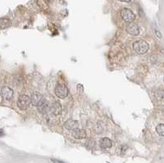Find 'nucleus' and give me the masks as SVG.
<instances>
[{"label":"nucleus","instance_id":"ddd939ff","mask_svg":"<svg viewBox=\"0 0 164 163\" xmlns=\"http://www.w3.org/2000/svg\"><path fill=\"white\" fill-rule=\"evenodd\" d=\"M11 21L8 18H0V30H4L7 29L8 27L10 26Z\"/></svg>","mask_w":164,"mask_h":163},{"label":"nucleus","instance_id":"9b49d317","mask_svg":"<svg viewBox=\"0 0 164 163\" xmlns=\"http://www.w3.org/2000/svg\"><path fill=\"white\" fill-rule=\"evenodd\" d=\"M78 126H79V122L77 121H75V120H72V119H68L64 123V127L69 130H72L76 128H78Z\"/></svg>","mask_w":164,"mask_h":163},{"label":"nucleus","instance_id":"2eb2a0df","mask_svg":"<svg viewBox=\"0 0 164 163\" xmlns=\"http://www.w3.org/2000/svg\"><path fill=\"white\" fill-rule=\"evenodd\" d=\"M155 34H156V36L158 37V38H159V39L162 38V34H161V33L158 31L155 30Z\"/></svg>","mask_w":164,"mask_h":163},{"label":"nucleus","instance_id":"0eeeda50","mask_svg":"<svg viewBox=\"0 0 164 163\" xmlns=\"http://www.w3.org/2000/svg\"><path fill=\"white\" fill-rule=\"evenodd\" d=\"M1 96L5 100H10L13 96V90L11 88L7 87V86L3 87L1 89Z\"/></svg>","mask_w":164,"mask_h":163},{"label":"nucleus","instance_id":"423d86ee","mask_svg":"<svg viewBox=\"0 0 164 163\" xmlns=\"http://www.w3.org/2000/svg\"><path fill=\"white\" fill-rule=\"evenodd\" d=\"M45 99L44 98L42 94H40L39 93H34L31 95V104L34 107H38L39 104H41Z\"/></svg>","mask_w":164,"mask_h":163},{"label":"nucleus","instance_id":"f3484780","mask_svg":"<svg viewBox=\"0 0 164 163\" xmlns=\"http://www.w3.org/2000/svg\"><path fill=\"white\" fill-rule=\"evenodd\" d=\"M121 2H124V3H130V0H119Z\"/></svg>","mask_w":164,"mask_h":163},{"label":"nucleus","instance_id":"f257e3e1","mask_svg":"<svg viewBox=\"0 0 164 163\" xmlns=\"http://www.w3.org/2000/svg\"><path fill=\"white\" fill-rule=\"evenodd\" d=\"M149 44L145 40H137L133 43V49L138 54H145L149 50Z\"/></svg>","mask_w":164,"mask_h":163},{"label":"nucleus","instance_id":"a211bd4d","mask_svg":"<svg viewBox=\"0 0 164 163\" xmlns=\"http://www.w3.org/2000/svg\"><path fill=\"white\" fill-rule=\"evenodd\" d=\"M163 81H164V80H163Z\"/></svg>","mask_w":164,"mask_h":163},{"label":"nucleus","instance_id":"6e6552de","mask_svg":"<svg viewBox=\"0 0 164 163\" xmlns=\"http://www.w3.org/2000/svg\"><path fill=\"white\" fill-rule=\"evenodd\" d=\"M72 135L73 138L77 139H83L86 137V133L84 129L76 128L72 130Z\"/></svg>","mask_w":164,"mask_h":163},{"label":"nucleus","instance_id":"f8f14e48","mask_svg":"<svg viewBox=\"0 0 164 163\" xmlns=\"http://www.w3.org/2000/svg\"><path fill=\"white\" fill-rule=\"evenodd\" d=\"M37 107H38L39 112L42 114L48 113V112L50 111V105L48 103V102L46 100H44L41 104H39Z\"/></svg>","mask_w":164,"mask_h":163},{"label":"nucleus","instance_id":"20e7f679","mask_svg":"<svg viewBox=\"0 0 164 163\" xmlns=\"http://www.w3.org/2000/svg\"><path fill=\"white\" fill-rule=\"evenodd\" d=\"M55 94L59 99H65L68 95V89L64 84H57L55 88Z\"/></svg>","mask_w":164,"mask_h":163},{"label":"nucleus","instance_id":"9d476101","mask_svg":"<svg viewBox=\"0 0 164 163\" xmlns=\"http://www.w3.org/2000/svg\"><path fill=\"white\" fill-rule=\"evenodd\" d=\"M99 145H100V148H103V149H108V148H110L112 146V140L109 138L104 137V138L100 139Z\"/></svg>","mask_w":164,"mask_h":163},{"label":"nucleus","instance_id":"7ed1b4c3","mask_svg":"<svg viewBox=\"0 0 164 163\" xmlns=\"http://www.w3.org/2000/svg\"><path fill=\"white\" fill-rule=\"evenodd\" d=\"M121 16L122 20L125 22L130 23L133 22L135 19V15L134 14V12L128 8H124L121 11Z\"/></svg>","mask_w":164,"mask_h":163},{"label":"nucleus","instance_id":"4468645a","mask_svg":"<svg viewBox=\"0 0 164 163\" xmlns=\"http://www.w3.org/2000/svg\"><path fill=\"white\" fill-rule=\"evenodd\" d=\"M156 132L158 135L164 137V124H159L157 125Z\"/></svg>","mask_w":164,"mask_h":163},{"label":"nucleus","instance_id":"39448f33","mask_svg":"<svg viewBox=\"0 0 164 163\" xmlns=\"http://www.w3.org/2000/svg\"><path fill=\"white\" fill-rule=\"evenodd\" d=\"M126 32L132 36H137L140 34V28L137 24L133 22L129 23L126 26Z\"/></svg>","mask_w":164,"mask_h":163},{"label":"nucleus","instance_id":"1a4fd4ad","mask_svg":"<svg viewBox=\"0 0 164 163\" xmlns=\"http://www.w3.org/2000/svg\"><path fill=\"white\" fill-rule=\"evenodd\" d=\"M50 112L54 115H60L62 112L61 103L58 101H55L50 105Z\"/></svg>","mask_w":164,"mask_h":163},{"label":"nucleus","instance_id":"dca6fc26","mask_svg":"<svg viewBox=\"0 0 164 163\" xmlns=\"http://www.w3.org/2000/svg\"><path fill=\"white\" fill-rule=\"evenodd\" d=\"M4 134V130L2 129H0V137H2L3 135Z\"/></svg>","mask_w":164,"mask_h":163},{"label":"nucleus","instance_id":"f03ea898","mask_svg":"<svg viewBox=\"0 0 164 163\" xmlns=\"http://www.w3.org/2000/svg\"><path fill=\"white\" fill-rule=\"evenodd\" d=\"M16 104H17V107H19L20 109L26 110V109H27L30 107V104H31V98L29 96H27V95H21L19 98H18Z\"/></svg>","mask_w":164,"mask_h":163}]
</instances>
